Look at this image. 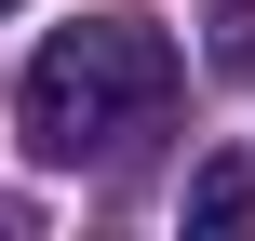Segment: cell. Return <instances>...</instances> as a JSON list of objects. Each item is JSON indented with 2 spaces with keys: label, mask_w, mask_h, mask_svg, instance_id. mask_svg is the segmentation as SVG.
I'll return each mask as SVG.
<instances>
[{
  "label": "cell",
  "mask_w": 255,
  "mask_h": 241,
  "mask_svg": "<svg viewBox=\"0 0 255 241\" xmlns=\"http://www.w3.org/2000/svg\"><path fill=\"white\" fill-rule=\"evenodd\" d=\"M175 80H188V54H175L161 13H81V27H54V40L27 54L13 121H27L40 161H108L121 134H148V121L175 107Z\"/></svg>",
  "instance_id": "6da1fadb"
},
{
  "label": "cell",
  "mask_w": 255,
  "mask_h": 241,
  "mask_svg": "<svg viewBox=\"0 0 255 241\" xmlns=\"http://www.w3.org/2000/svg\"><path fill=\"white\" fill-rule=\"evenodd\" d=\"M0 13H13V0H0Z\"/></svg>",
  "instance_id": "277c9868"
},
{
  "label": "cell",
  "mask_w": 255,
  "mask_h": 241,
  "mask_svg": "<svg viewBox=\"0 0 255 241\" xmlns=\"http://www.w3.org/2000/svg\"><path fill=\"white\" fill-rule=\"evenodd\" d=\"M229 228H255V161L242 148H215V161L188 174V241H229Z\"/></svg>",
  "instance_id": "7a4b0ae2"
},
{
  "label": "cell",
  "mask_w": 255,
  "mask_h": 241,
  "mask_svg": "<svg viewBox=\"0 0 255 241\" xmlns=\"http://www.w3.org/2000/svg\"><path fill=\"white\" fill-rule=\"evenodd\" d=\"M215 80H255V13H215Z\"/></svg>",
  "instance_id": "3957f363"
}]
</instances>
